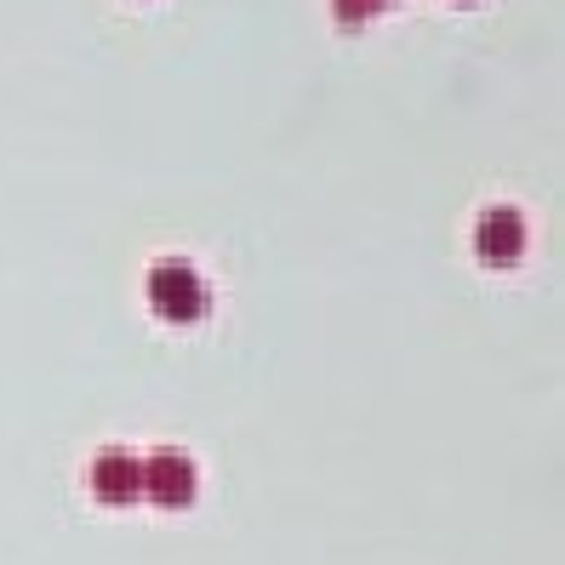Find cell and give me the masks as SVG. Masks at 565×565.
<instances>
[{
    "instance_id": "obj_6",
    "label": "cell",
    "mask_w": 565,
    "mask_h": 565,
    "mask_svg": "<svg viewBox=\"0 0 565 565\" xmlns=\"http://www.w3.org/2000/svg\"><path fill=\"white\" fill-rule=\"evenodd\" d=\"M457 7H475V0H457Z\"/></svg>"
},
{
    "instance_id": "obj_2",
    "label": "cell",
    "mask_w": 565,
    "mask_h": 565,
    "mask_svg": "<svg viewBox=\"0 0 565 565\" xmlns=\"http://www.w3.org/2000/svg\"><path fill=\"white\" fill-rule=\"evenodd\" d=\"M194 491H201V475H194L189 451L160 446V451L143 457V497H149V503H160V509H189Z\"/></svg>"
},
{
    "instance_id": "obj_3",
    "label": "cell",
    "mask_w": 565,
    "mask_h": 565,
    "mask_svg": "<svg viewBox=\"0 0 565 565\" xmlns=\"http://www.w3.org/2000/svg\"><path fill=\"white\" fill-rule=\"evenodd\" d=\"M525 241H531V228H525V212L520 206H486L475 217V252L491 263V269L520 263L525 257Z\"/></svg>"
},
{
    "instance_id": "obj_5",
    "label": "cell",
    "mask_w": 565,
    "mask_h": 565,
    "mask_svg": "<svg viewBox=\"0 0 565 565\" xmlns=\"http://www.w3.org/2000/svg\"><path fill=\"white\" fill-rule=\"evenodd\" d=\"M394 0H331V12H338V23H365V18H377L388 12Z\"/></svg>"
},
{
    "instance_id": "obj_4",
    "label": "cell",
    "mask_w": 565,
    "mask_h": 565,
    "mask_svg": "<svg viewBox=\"0 0 565 565\" xmlns=\"http://www.w3.org/2000/svg\"><path fill=\"white\" fill-rule=\"evenodd\" d=\"M92 497L109 509H126L143 497V457H131L126 446H104L92 457Z\"/></svg>"
},
{
    "instance_id": "obj_1",
    "label": "cell",
    "mask_w": 565,
    "mask_h": 565,
    "mask_svg": "<svg viewBox=\"0 0 565 565\" xmlns=\"http://www.w3.org/2000/svg\"><path fill=\"white\" fill-rule=\"evenodd\" d=\"M143 297H149L154 320H166V326H201L206 309H212L206 275L194 269L189 257H154L149 275H143Z\"/></svg>"
}]
</instances>
